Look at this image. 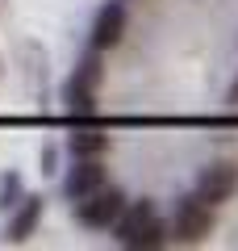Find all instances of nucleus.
Masks as SVG:
<instances>
[{
    "mask_svg": "<svg viewBox=\"0 0 238 251\" xmlns=\"http://www.w3.org/2000/svg\"><path fill=\"white\" fill-rule=\"evenodd\" d=\"M117 230V243L130 251H155L167 243V226H163V218H159L155 201H125L121 218L113 222Z\"/></svg>",
    "mask_w": 238,
    "mask_h": 251,
    "instance_id": "f257e3e1",
    "label": "nucleus"
},
{
    "mask_svg": "<svg viewBox=\"0 0 238 251\" xmlns=\"http://www.w3.org/2000/svg\"><path fill=\"white\" fill-rule=\"evenodd\" d=\"M100 75H105V67H100V50H92L88 59L75 67V75L67 80V88H63V100H67L71 113H92V109H96Z\"/></svg>",
    "mask_w": 238,
    "mask_h": 251,
    "instance_id": "f03ea898",
    "label": "nucleus"
},
{
    "mask_svg": "<svg viewBox=\"0 0 238 251\" xmlns=\"http://www.w3.org/2000/svg\"><path fill=\"white\" fill-rule=\"evenodd\" d=\"M213 230V205L205 197H184L176 205V218H171V234H176V243H201L205 234Z\"/></svg>",
    "mask_w": 238,
    "mask_h": 251,
    "instance_id": "7ed1b4c3",
    "label": "nucleus"
},
{
    "mask_svg": "<svg viewBox=\"0 0 238 251\" xmlns=\"http://www.w3.org/2000/svg\"><path fill=\"white\" fill-rule=\"evenodd\" d=\"M121 209H125V193L100 184L96 193H88V197L79 201V222L92 226V230H113V222L121 218Z\"/></svg>",
    "mask_w": 238,
    "mask_h": 251,
    "instance_id": "20e7f679",
    "label": "nucleus"
},
{
    "mask_svg": "<svg viewBox=\"0 0 238 251\" xmlns=\"http://www.w3.org/2000/svg\"><path fill=\"white\" fill-rule=\"evenodd\" d=\"M234 193H238V163L234 159L209 163V168L201 172V180H196V197H205L209 205H221V201H230Z\"/></svg>",
    "mask_w": 238,
    "mask_h": 251,
    "instance_id": "39448f33",
    "label": "nucleus"
},
{
    "mask_svg": "<svg viewBox=\"0 0 238 251\" xmlns=\"http://www.w3.org/2000/svg\"><path fill=\"white\" fill-rule=\"evenodd\" d=\"M105 180H109V168L100 163V155H92V159H79L75 168L67 172V184H63V188H67L71 201H84L88 193H96Z\"/></svg>",
    "mask_w": 238,
    "mask_h": 251,
    "instance_id": "423d86ee",
    "label": "nucleus"
},
{
    "mask_svg": "<svg viewBox=\"0 0 238 251\" xmlns=\"http://www.w3.org/2000/svg\"><path fill=\"white\" fill-rule=\"evenodd\" d=\"M121 34H125V4L109 0L96 13V25H92V50H113L121 42Z\"/></svg>",
    "mask_w": 238,
    "mask_h": 251,
    "instance_id": "0eeeda50",
    "label": "nucleus"
},
{
    "mask_svg": "<svg viewBox=\"0 0 238 251\" xmlns=\"http://www.w3.org/2000/svg\"><path fill=\"white\" fill-rule=\"evenodd\" d=\"M38 222H42V197H25V201L17 205V214L9 218V239H13V243L29 239Z\"/></svg>",
    "mask_w": 238,
    "mask_h": 251,
    "instance_id": "6e6552de",
    "label": "nucleus"
},
{
    "mask_svg": "<svg viewBox=\"0 0 238 251\" xmlns=\"http://www.w3.org/2000/svg\"><path fill=\"white\" fill-rule=\"evenodd\" d=\"M109 151V134H100V130H79V134H71V155L75 159H92V155H105Z\"/></svg>",
    "mask_w": 238,
    "mask_h": 251,
    "instance_id": "1a4fd4ad",
    "label": "nucleus"
},
{
    "mask_svg": "<svg viewBox=\"0 0 238 251\" xmlns=\"http://www.w3.org/2000/svg\"><path fill=\"white\" fill-rule=\"evenodd\" d=\"M17 184H21V180H17V176H4V184H0V205H4V209H9V205H13V201H9V197H13V193H17Z\"/></svg>",
    "mask_w": 238,
    "mask_h": 251,
    "instance_id": "9d476101",
    "label": "nucleus"
},
{
    "mask_svg": "<svg viewBox=\"0 0 238 251\" xmlns=\"http://www.w3.org/2000/svg\"><path fill=\"white\" fill-rule=\"evenodd\" d=\"M230 100H234V105H238V84H234V92H230Z\"/></svg>",
    "mask_w": 238,
    "mask_h": 251,
    "instance_id": "9b49d317",
    "label": "nucleus"
}]
</instances>
